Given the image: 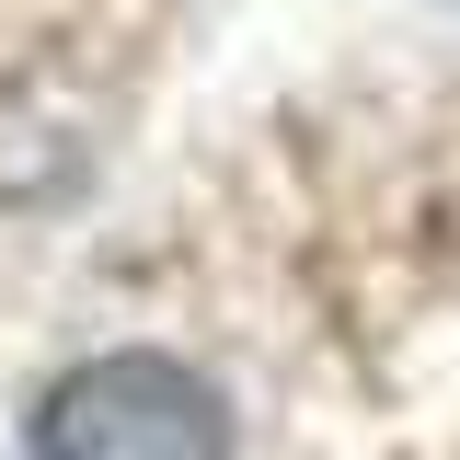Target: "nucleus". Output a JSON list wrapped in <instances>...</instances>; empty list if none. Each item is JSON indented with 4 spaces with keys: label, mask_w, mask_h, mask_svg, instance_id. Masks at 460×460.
Returning a JSON list of instances; mask_svg holds the SVG:
<instances>
[{
    "label": "nucleus",
    "mask_w": 460,
    "mask_h": 460,
    "mask_svg": "<svg viewBox=\"0 0 460 460\" xmlns=\"http://www.w3.org/2000/svg\"><path fill=\"white\" fill-rule=\"evenodd\" d=\"M35 460H230V414L184 357L115 345L35 402Z\"/></svg>",
    "instance_id": "nucleus-1"
}]
</instances>
